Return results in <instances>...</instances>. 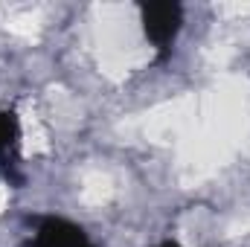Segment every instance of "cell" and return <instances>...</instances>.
I'll return each mask as SVG.
<instances>
[{
  "label": "cell",
  "instance_id": "1",
  "mask_svg": "<svg viewBox=\"0 0 250 247\" xmlns=\"http://www.w3.org/2000/svg\"><path fill=\"white\" fill-rule=\"evenodd\" d=\"M140 12H143L146 38H148L154 47L166 50V47L175 41L178 29H181V21H184L181 6L172 3V0H157V3H143Z\"/></svg>",
  "mask_w": 250,
  "mask_h": 247
},
{
  "label": "cell",
  "instance_id": "2",
  "mask_svg": "<svg viewBox=\"0 0 250 247\" xmlns=\"http://www.w3.org/2000/svg\"><path fill=\"white\" fill-rule=\"evenodd\" d=\"M29 247H93L82 227L67 218H44Z\"/></svg>",
  "mask_w": 250,
  "mask_h": 247
},
{
  "label": "cell",
  "instance_id": "3",
  "mask_svg": "<svg viewBox=\"0 0 250 247\" xmlns=\"http://www.w3.org/2000/svg\"><path fill=\"white\" fill-rule=\"evenodd\" d=\"M18 134H21V128H18V117H15L12 111H0V160L9 157V154L15 151V145H18Z\"/></svg>",
  "mask_w": 250,
  "mask_h": 247
},
{
  "label": "cell",
  "instance_id": "4",
  "mask_svg": "<svg viewBox=\"0 0 250 247\" xmlns=\"http://www.w3.org/2000/svg\"><path fill=\"white\" fill-rule=\"evenodd\" d=\"M160 247H181V245H178V242H163Z\"/></svg>",
  "mask_w": 250,
  "mask_h": 247
}]
</instances>
